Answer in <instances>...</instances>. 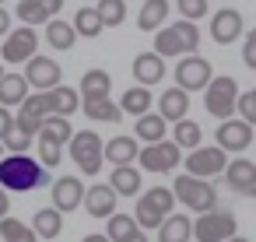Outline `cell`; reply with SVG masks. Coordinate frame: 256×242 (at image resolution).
<instances>
[{"label":"cell","mask_w":256,"mask_h":242,"mask_svg":"<svg viewBox=\"0 0 256 242\" xmlns=\"http://www.w3.org/2000/svg\"><path fill=\"white\" fill-rule=\"evenodd\" d=\"M50 176L42 168V162L28 158V154H4L0 158V186L8 193H28V190H39L46 186Z\"/></svg>","instance_id":"cell-1"},{"label":"cell","mask_w":256,"mask_h":242,"mask_svg":"<svg viewBox=\"0 0 256 242\" xmlns=\"http://www.w3.org/2000/svg\"><path fill=\"white\" fill-rule=\"evenodd\" d=\"M196 46H200V28L193 22H172V25L158 28V36H154V53L162 60L190 56V53H196Z\"/></svg>","instance_id":"cell-2"},{"label":"cell","mask_w":256,"mask_h":242,"mask_svg":"<svg viewBox=\"0 0 256 242\" xmlns=\"http://www.w3.org/2000/svg\"><path fill=\"white\" fill-rule=\"evenodd\" d=\"M172 193H176V204L190 207L193 214H207L218 207V190L210 179H196V176H176L172 179Z\"/></svg>","instance_id":"cell-3"},{"label":"cell","mask_w":256,"mask_h":242,"mask_svg":"<svg viewBox=\"0 0 256 242\" xmlns=\"http://www.w3.org/2000/svg\"><path fill=\"white\" fill-rule=\"evenodd\" d=\"M172 204H176V193H172L168 186H151V190H144V196L137 200L134 218H137V224H140L144 232H158L162 221L172 214Z\"/></svg>","instance_id":"cell-4"},{"label":"cell","mask_w":256,"mask_h":242,"mask_svg":"<svg viewBox=\"0 0 256 242\" xmlns=\"http://www.w3.org/2000/svg\"><path fill=\"white\" fill-rule=\"evenodd\" d=\"M238 84H235V78L232 74H221V78H214L207 88H204V109L214 116V120H232V112L238 109Z\"/></svg>","instance_id":"cell-5"},{"label":"cell","mask_w":256,"mask_h":242,"mask_svg":"<svg viewBox=\"0 0 256 242\" xmlns=\"http://www.w3.org/2000/svg\"><path fill=\"white\" fill-rule=\"evenodd\" d=\"M67 148H70L74 165H78L84 176H98V168H102V162H106V140H102L95 130H78Z\"/></svg>","instance_id":"cell-6"},{"label":"cell","mask_w":256,"mask_h":242,"mask_svg":"<svg viewBox=\"0 0 256 242\" xmlns=\"http://www.w3.org/2000/svg\"><path fill=\"white\" fill-rule=\"evenodd\" d=\"M235 214L224 207H214L207 214H196L193 221V242H228L235 235Z\"/></svg>","instance_id":"cell-7"},{"label":"cell","mask_w":256,"mask_h":242,"mask_svg":"<svg viewBox=\"0 0 256 242\" xmlns=\"http://www.w3.org/2000/svg\"><path fill=\"white\" fill-rule=\"evenodd\" d=\"M179 162H182V148H179L176 140L144 144V148H140V154H137V165H140L144 172H154V176H162V172H172Z\"/></svg>","instance_id":"cell-8"},{"label":"cell","mask_w":256,"mask_h":242,"mask_svg":"<svg viewBox=\"0 0 256 242\" xmlns=\"http://www.w3.org/2000/svg\"><path fill=\"white\" fill-rule=\"evenodd\" d=\"M176 88H182V92H204L210 81H214V70H210V64L204 60V56H196V53H190V56H182L179 64H176Z\"/></svg>","instance_id":"cell-9"},{"label":"cell","mask_w":256,"mask_h":242,"mask_svg":"<svg viewBox=\"0 0 256 242\" xmlns=\"http://www.w3.org/2000/svg\"><path fill=\"white\" fill-rule=\"evenodd\" d=\"M50 116V98L46 92H32L22 106H18V116H14V130L25 134V137H39L42 134V120Z\"/></svg>","instance_id":"cell-10"},{"label":"cell","mask_w":256,"mask_h":242,"mask_svg":"<svg viewBox=\"0 0 256 242\" xmlns=\"http://www.w3.org/2000/svg\"><path fill=\"white\" fill-rule=\"evenodd\" d=\"M224 168H228V154L221 148H196L186 154V176L210 179V176H224Z\"/></svg>","instance_id":"cell-11"},{"label":"cell","mask_w":256,"mask_h":242,"mask_svg":"<svg viewBox=\"0 0 256 242\" xmlns=\"http://www.w3.org/2000/svg\"><path fill=\"white\" fill-rule=\"evenodd\" d=\"M50 196H53V207H56L60 214L78 210V207L84 204V182H81L78 176H60V179L50 182Z\"/></svg>","instance_id":"cell-12"},{"label":"cell","mask_w":256,"mask_h":242,"mask_svg":"<svg viewBox=\"0 0 256 242\" xmlns=\"http://www.w3.org/2000/svg\"><path fill=\"white\" fill-rule=\"evenodd\" d=\"M25 81L36 88V92H50V88H56V84H64V78H60V64H53L50 56H32L28 64H25Z\"/></svg>","instance_id":"cell-13"},{"label":"cell","mask_w":256,"mask_h":242,"mask_svg":"<svg viewBox=\"0 0 256 242\" xmlns=\"http://www.w3.org/2000/svg\"><path fill=\"white\" fill-rule=\"evenodd\" d=\"M36 46H39V36L25 25V28H18V32H11V36L4 39L0 53H4L8 64H28V60L36 56Z\"/></svg>","instance_id":"cell-14"},{"label":"cell","mask_w":256,"mask_h":242,"mask_svg":"<svg viewBox=\"0 0 256 242\" xmlns=\"http://www.w3.org/2000/svg\"><path fill=\"white\" fill-rule=\"evenodd\" d=\"M214 140H218V148H221L224 154H228V151H246V148L252 144V126H249L246 120H224V123H218Z\"/></svg>","instance_id":"cell-15"},{"label":"cell","mask_w":256,"mask_h":242,"mask_svg":"<svg viewBox=\"0 0 256 242\" xmlns=\"http://www.w3.org/2000/svg\"><path fill=\"white\" fill-rule=\"evenodd\" d=\"M242 36V14L235 11V8H221L214 18H210V39L218 42V46H228V42H235Z\"/></svg>","instance_id":"cell-16"},{"label":"cell","mask_w":256,"mask_h":242,"mask_svg":"<svg viewBox=\"0 0 256 242\" xmlns=\"http://www.w3.org/2000/svg\"><path fill=\"white\" fill-rule=\"evenodd\" d=\"M60 8H64V0H22V4H18V18L28 28H36V25H50L60 14Z\"/></svg>","instance_id":"cell-17"},{"label":"cell","mask_w":256,"mask_h":242,"mask_svg":"<svg viewBox=\"0 0 256 242\" xmlns=\"http://www.w3.org/2000/svg\"><path fill=\"white\" fill-rule=\"evenodd\" d=\"M81 207H88L92 218H112L116 214V190L109 182H95V186L84 190V204Z\"/></svg>","instance_id":"cell-18"},{"label":"cell","mask_w":256,"mask_h":242,"mask_svg":"<svg viewBox=\"0 0 256 242\" xmlns=\"http://www.w3.org/2000/svg\"><path fill=\"white\" fill-rule=\"evenodd\" d=\"M221 179L228 182L232 193H246V196H249V186L256 182V162H249V158H235V162H228V168H224Z\"/></svg>","instance_id":"cell-19"},{"label":"cell","mask_w":256,"mask_h":242,"mask_svg":"<svg viewBox=\"0 0 256 242\" xmlns=\"http://www.w3.org/2000/svg\"><path fill=\"white\" fill-rule=\"evenodd\" d=\"M134 78H137L140 88L158 84V81L165 78V60H162L158 53H140V56L134 60Z\"/></svg>","instance_id":"cell-20"},{"label":"cell","mask_w":256,"mask_h":242,"mask_svg":"<svg viewBox=\"0 0 256 242\" xmlns=\"http://www.w3.org/2000/svg\"><path fill=\"white\" fill-rule=\"evenodd\" d=\"M46 98H50V116H67V120H70V116L81 109V92H74V88H67V84L50 88Z\"/></svg>","instance_id":"cell-21"},{"label":"cell","mask_w":256,"mask_h":242,"mask_svg":"<svg viewBox=\"0 0 256 242\" xmlns=\"http://www.w3.org/2000/svg\"><path fill=\"white\" fill-rule=\"evenodd\" d=\"M158 112H162V120L168 123H179V120H186V112H190V92H182V88H168V92H162V98H158Z\"/></svg>","instance_id":"cell-22"},{"label":"cell","mask_w":256,"mask_h":242,"mask_svg":"<svg viewBox=\"0 0 256 242\" xmlns=\"http://www.w3.org/2000/svg\"><path fill=\"white\" fill-rule=\"evenodd\" d=\"M137 154H140L137 137L120 134V137L106 140V162H112V168H120V165H134V162H137Z\"/></svg>","instance_id":"cell-23"},{"label":"cell","mask_w":256,"mask_h":242,"mask_svg":"<svg viewBox=\"0 0 256 242\" xmlns=\"http://www.w3.org/2000/svg\"><path fill=\"white\" fill-rule=\"evenodd\" d=\"M81 102H98V98H109V92H112V78H109V70H84V78H81Z\"/></svg>","instance_id":"cell-24"},{"label":"cell","mask_w":256,"mask_h":242,"mask_svg":"<svg viewBox=\"0 0 256 242\" xmlns=\"http://www.w3.org/2000/svg\"><path fill=\"white\" fill-rule=\"evenodd\" d=\"M158 242H193V218L190 214H168L158 228Z\"/></svg>","instance_id":"cell-25"},{"label":"cell","mask_w":256,"mask_h":242,"mask_svg":"<svg viewBox=\"0 0 256 242\" xmlns=\"http://www.w3.org/2000/svg\"><path fill=\"white\" fill-rule=\"evenodd\" d=\"M28 81H25V74H4L0 78V106L4 109H11V106H22L25 98H28Z\"/></svg>","instance_id":"cell-26"},{"label":"cell","mask_w":256,"mask_h":242,"mask_svg":"<svg viewBox=\"0 0 256 242\" xmlns=\"http://www.w3.org/2000/svg\"><path fill=\"white\" fill-rule=\"evenodd\" d=\"M168 8H172L168 0H144V8L137 14V28L140 32H158L168 18Z\"/></svg>","instance_id":"cell-27"},{"label":"cell","mask_w":256,"mask_h":242,"mask_svg":"<svg viewBox=\"0 0 256 242\" xmlns=\"http://www.w3.org/2000/svg\"><path fill=\"white\" fill-rule=\"evenodd\" d=\"M165 120H162V112H144L137 123H134V137L137 140H144V144H158V140H165Z\"/></svg>","instance_id":"cell-28"},{"label":"cell","mask_w":256,"mask_h":242,"mask_svg":"<svg viewBox=\"0 0 256 242\" xmlns=\"http://www.w3.org/2000/svg\"><path fill=\"white\" fill-rule=\"evenodd\" d=\"M137 232H144L140 224H137V218L134 214H112V218H106V235H109V242H130Z\"/></svg>","instance_id":"cell-29"},{"label":"cell","mask_w":256,"mask_h":242,"mask_svg":"<svg viewBox=\"0 0 256 242\" xmlns=\"http://www.w3.org/2000/svg\"><path fill=\"white\" fill-rule=\"evenodd\" d=\"M109 186L116 190V196H137L140 193V172L134 165H120V168H112Z\"/></svg>","instance_id":"cell-30"},{"label":"cell","mask_w":256,"mask_h":242,"mask_svg":"<svg viewBox=\"0 0 256 242\" xmlns=\"http://www.w3.org/2000/svg\"><path fill=\"white\" fill-rule=\"evenodd\" d=\"M32 232H36L39 238H56V235L64 232V214H60L56 207H42V210H36V218H32Z\"/></svg>","instance_id":"cell-31"},{"label":"cell","mask_w":256,"mask_h":242,"mask_svg":"<svg viewBox=\"0 0 256 242\" xmlns=\"http://www.w3.org/2000/svg\"><path fill=\"white\" fill-rule=\"evenodd\" d=\"M120 109L126 112V116H144V112H151V92L148 88H140V84H134L130 92H123V98H120Z\"/></svg>","instance_id":"cell-32"},{"label":"cell","mask_w":256,"mask_h":242,"mask_svg":"<svg viewBox=\"0 0 256 242\" xmlns=\"http://www.w3.org/2000/svg\"><path fill=\"white\" fill-rule=\"evenodd\" d=\"M81 109H84V116H88V120H95V123H120V116H123L120 102H112V98L81 102Z\"/></svg>","instance_id":"cell-33"},{"label":"cell","mask_w":256,"mask_h":242,"mask_svg":"<svg viewBox=\"0 0 256 242\" xmlns=\"http://www.w3.org/2000/svg\"><path fill=\"white\" fill-rule=\"evenodd\" d=\"M172 140H176L179 148L196 151V148H204V130H200V123H193V120H179V123H172Z\"/></svg>","instance_id":"cell-34"},{"label":"cell","mask_w":256,"mask_h":242,"mask_svg":"<svg viewBox=\"0 0 256 242\" xmlns=\"http://www.w3.org/2000/svg\"><path fill=\"white\" fill-rule=\"evenodd\" d=\"M102 14H98V8H81L78 14H74V32L78 36H84V39H98L102 36Z\"/></svg>","instance_id":"cell-35"},{"label":"cell","mask_w":256,"mask_h":242,"mask_svg":"<svg viewBox=\"0 0 256 242\" xmlns=\"http://www.w3.org/2000/svg\"><path fill=\"white\" fill-rule=\"evenodd\" d=\"M74 134H78V130L70 126V120H67V116H46V120H42V134H39V137H50V140H56V144H64V148H67Z\"/></svg>","instance_id":"cell-36"},{"label":"cell","mask_w":256,"mask_h":242,"mask_svg":"<svg viewBox=\"0 0 256 242\" xmlns=\"http://www.w3.org/2000/svg\"><path fill=\"white\" fill-rule=\"evenodd\" d=\"M46 39H50V46H53V50H70V46L78 42V32H74V25H67V22L53 18V22L46 25Z\"/></svg>","instance_id":"cell-37"},{"label":"cell","mask_w":256,"mask_h":242,"mask_svg":"<svg viewBox=\"0 0 256 242\" xmlns=\"http://www.w3.org/2000/svg\"><path fill=\"white\" fill-rule=\"evenodd\" d=\"M0 238H4V242H39V235L25 221H18V218H4V221H0Z\"/></svg>","instance_id":"cell-38"},{"label":"cell","mask_w":256,"mask_h":242,"mask_svg":"<svg viewBox=\"0 0 256 242\" xmlns=\"http://www.w3.org/2000/svg\"><path fill=\"white\" fill-rule=\"evenodd\" d=\"M98 14H102V25H106V28L123 25V18H126V0H98Z\"/></svg>","instance_id":"cell-39"},{"label":"cell","mask_w":256,"mask_h":242,"mask_svg":"<svg viewBox=\"0 0 256 242\" xmlns=\"http://www.w3.org/2000/svg\"><path fill=\"white\" fill-rule=\"evenodd\" d=\"M36 140H39V162H42V168H56L64 162V144H56L50 137H36Z\"/></svg>","instance_id":"cell-40"},{"label":"cell","mask_w":256,"mask_h":242,"mask_svg":"<svg viewBox=\"0 0 256 242\" xmlns=\"http://www.w3.org/2000/svg\"><path fill=\"white\" fill-rule=\"evenodd\" d=\"M176 8H179L182 22H200L207 14V0H176Z\"/></svg>","instance_id":"cell-41"},{"label":"cell","mask_w":256,"mask_h":242,"mask_svg":"<svg viewBox=\"0 0 256 242\" xmlns=\"http://www.w3.org/2000/svg\"><path fill=\"white\" fill-rule=\"evenodd\" d=\"M238 116H242L249 126H256V88L238 95Z\"/></svg>","instance_id":"cell-42"},{"label":"cell","mask_w":256,"mask_h":242,"mask_svg":"<svg viewBox=\"0 0 256 242\" xmlns=\"http://www.w3.org/2000/svg\"><path fill=\"white\" fill-rule=\"evenodd\" d=\"M28 148H32V137H25V134H18V130L4 140V151H8V154H28Z\"/></svg>","instance_id":"cell-43"},{"label":"cell","mask_w":256,"mask_h":242,"mask_svg":"<svg viewBox=\"0 0 256 242\" xmlns=\"http://www.w3.org/2000/svg\"><path fill=\"white\" fill-rule=\"evenodd\" d=\"M242 64H246L249 70H256V32H249L246 42H242Z\"/></svg>","instance_id":"cell-44"},{"label":"cell","mask_w":256,"mask_h":242,"mask_svg":"<svg viewBox=\"0 0 256 242\" xmlns=\"http://www.w3.org/2000/svg\"><path fill=\"white\" fill-rule=\"evenodd\" d=\"M11 134H14V116H11V109L0 106V144H4Z\"/></svg>","instance_id":"cell-45"},{"label":"cell","mask_w":256,"mask_h":242,"mask_svg":"<svg viewBox=\"0 0 256 242\" xmlns=\"http://www.w3.org/2000/svg\"><path fill=\"white\" fill-rule=\"evenodd\" d=\"M0 36H11V14L0 8Z\"/></svg>","instance_id":"cell-46"},{"label":"cell","mask_w":256,"mask_h":242,"mask_svg":"<svg viewBox=\"0 0 256 242\" xmlns=\"http://www.w3.org/2000/svg\"><path fill=\"white\" fill-rule=\"evenodd\" d=\"M8 207H11V200H8V190H4V186H0V221H4V218H8Z\"/></svg>","instance_id":"cell-47"},{"label":"cell","mask_w":256,"mask_h":242,"mask_svg":"<svg viewBox=\"0 0 256 242\" xmlns=\"http://www.w3.org/2000/svg\"><path fill=\"white\" fill-rule=\"evenodd\" d=\"M81 242H109V235H106V232H92V235H84Z\"/></svg>","instance_id":"cell-48"},{"label":"cell","mask_w":256,"mask_h":242,"mask_svg":"<svg viewBox=\"0 0 256 242\" xmlns=\"http://www.w3.org/2000/svg\"><path fill=\"white\" fill-rule=\"evenodd\" d=\"M130 242H148V235H144V232H137V235H134Z\"/></svg>","instance_id":"cell-49"},{"label":"cell","mask_w":256,"mask_h":242,"mask_svg":"<svg viewBox=\"0 0 256 242\" xmlns=\"http://www.w3.org/2000/svg\"><path fill=\"white\" fill-rule=\"evenodd\" d=\"M228 242H249V238H246V235H232Z\"/></svg>","instance_id":"cell-50"},{"label":"cell","mask_w":256,"mask_h":242,"mask_svg":"<svg viewBox=\"0 0 256 242\" xmlns=\"http://www.w3.org/2000/svg\"><path fill=\"white\" fill-rule=\"evenodd\" d=\"M249 196H252V200H256V182H252V186H249Z\"/></svg>","instance_id":"cell-51"},{"label":"cell","mask_w":256,"mask_h":242,"mask_svg":"<svg viewBox=\"0 0 256 242\" xmlns=\"http://www.w3.org/2000/svg\"><path fill=\"white\" fill-rule=\"evenodd\" d=\"M0 78H4V64H0Z\"/></svg>","instance_id":"cell-52"},{"label":"cell","mask_w":256,"mask_h":242,"mask_svg":"<svg viewBox=\"0 0 256 242\" xmlns=\"http://www.w3.org/2000/svg\"><path fill=\"white\" fill-rule=\"evenodd\" d=\"M0 158H4V144H0Z\"/></svg>","instance_id":"cell-53"},{"label":"cell","mask_w":256,"mask_h":242,"mask_svg":"<svg viewBox=\"0 0 256 242\" xmlns=\"http://www.w3.org/2000/svg\"><path fill=\"white\" fill-rule=\"evenodd\" d=\"M0 4H4V0H0Z\"/></svg>","instance_id":"cell-54"}]
</instances>
